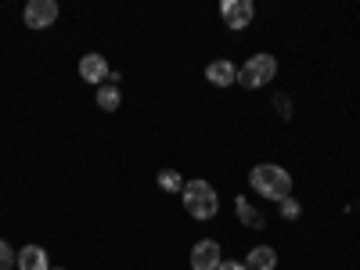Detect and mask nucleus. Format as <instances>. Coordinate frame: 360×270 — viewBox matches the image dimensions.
I'll list each match as a JSON object with an SVG mask.
<instances>
[{
    "instance_id": "13",
    "label": "nucleus",
    "mask_w": 360,
    "mask_h": 270,
    "mask_svg": "<svg viewBox=\"0 0 360 270\" xmlns=\"http://www.w3.org/2000/svg\"><path fill=\"white\" fill-rule=\"evenodd\" d=\"M98 105H101L105 112H115V108H119V86H101V90H98Z\"/></svg>"
},
{
    "instance_id": "12",
    "label": "nucleus",
    "mask_w": 360,
    "mask_h": 270,
    "mask_svg": "<svg viewBox=\"0 0 360 270\" xmlns=\"http://www.w3.org/2000/svg\"><path fill=\"white\" fill-rule=\"evenodd\" d=\"M159 188H162V191L180 195V191H184V180H180V173H176V169H162V173H159Z\"/></svg>"
},
{
    "instance_id": "7",
    "label": "nucleus",
    "mask_w": 360,
    "mask_h": 270,
    "mask_svg": "<svg viewBox=\"0 0 360 270\" xmlns=\"http://www.w3.org/2000/svg\"><path fill=\"white\" fill-rule=\"evenodd\" d=\"M220 259H224V256H220V245L209 242V238L191 249V266H195V270H217Z\"/></svg>"
},
{
    "instance_id": "18",
    "label": "nucleus",
    "mask_w": 360,
    "mask_h": 270,
    "mask_svg": "<svg viewBox=\"0 0 360 270\" xmlns=\"http://www.w3.org/2000/svg\"><path fill=\"white\" fill-rule=\"evenodd\" d=\"M58 270H62V266H58Z\"/></svg>"
},
{
    "instance_id": "11",
    "label": "nucleus",
    "mask_w": 360,
    "mask_h": 270,
    "mask_svg": "<svg viewBox=\"0 0 360 270\" xmlns=\"http://www.w3.org/2000/svg\"><path fill=\"white\" fill-rule=\"evenodd\" d=\"M234 213H238V220H242L245 227H252V231H259V227L266 224V220H263V217L256 213V209H252V202H245L242 195L234 198Z\"/></svg>"
},
{
    "instance_id": "17",
    "label": "nucleus",
    "mask_w": 360,
    "mask_h": 270,
    "mask_svg": "<svg viewBox=\"0 0 360 270\" xmlns=\"http://www.w3.org/2000/svg\"><path fill=\"white\" fill-rule=\"evenodd\" d=\"M217 270H245V266H242V263H234V259H220Z\"/></svg>"
},
{
    "instance_id": "8",
    "label": "nucleus",
    "mask_w": 360,
    "mask_h": 270,
    "mask_svg": "<svg viewBox=\"0 0 360 270\" xmlns=\"http://www.w3.org/2000/svg\"><path fill=\"white\" fill-rule=\"evenodd\" d=\"M18 270H51V263H47V249H40V245H25L22 252H18V263H15Z\"/></svg>"
},
{
    "instance_id": "16",
    "label": "nucleus",
    "mask_w": 360,
    "mask_h": 270,
    "mask_svg": "<svg viewBox=\"0 0 360 270\" xmlns=\"http://www.w3.org/2000/svg\"><path fill=\"white\" fill-rule=\"evenodd\" d=\"M274 105H278V112H281L285 119L292 115V105H288V98H285V94H278V98H274Z\"/></svg>"
},
{
    "instance_id": "2",
    "label": "nucleus",
    "mask_w": 360,
    "mask_h": 270,
    "mask_svg": "<svg viewBox=\"0 0 360 270\" xmlns=\"http://www.w3.org/2000/svg\"><path fill=\"white\" fill-rule=\"evenodd\" d=\"M184 209L195 217V220H209V217H217V209H220V198L217 191L209 188V180H188L184 184Z\"/></svg>"
},
{
    "instance_id": "15",
    "label": "nucleus",
    "mask_w": 360,
    "mask_h": 270,
    "mask_svg": "<svg viewBox=\"0 0 360 270\" xmlns=\"http://www.w3.org/2000/svg\"><path fill=\"white\" fill-rule=\"evenodd\" d=\"M299 213H303V205H299L295 198H285V202H281V217H285V220H295Z\"/></svg>"
},
{
    "instance_id": "10",
    "label": "nucleus",
    "mask_w": 360,
    "mask_h": 270,
    "mask_svg": "<svg viewBox=\"0 0 360 270\" xmlns=\"http://www.w3.org/2000/svg\"><path fill=\"white\" fill-rule=\"evenodd\" d=\"M242 266H245V270H274V266H278V252L270 249V245H256V249L245 256Z\"/></svg>"
},
{
    "instance_id": "14",
    "label": "nucleus",
    "mask_w": 360,
    "mask_h": 270,
    "mask_svg": "<svg viewBox=\"0 0 360 270\" xmlns=\"http://www.w3.org/2000/svg\"><path fill=\"white\" fill-rule=\"evenodd\" d=\"M18 263V252L8 245V242H0V270H8V266H15Z\"/></svg>"
},
{
    "instance_id": "3",
    "label": "nucleus",
    "mask_w": 360,
    "mask_h": 270,
    "mask_svg": "<svg viewBox=\"0 0 360 270\" xmlns=\"http://www.w3.org/2000/svg\"><path fill=\"white\" fill-rule=\"evenodd\" d=\"M274 76H278V58H274V54H256V58H249V62L238 69V86L259 90V86H266Z\"/></svg>"
},
{
    "instance_id": "4",
    "label": "nucleus",
    "mask_w": 360,
    "mask_h": 270,
    "mask_svg": "<svg viewBox=\"0 0 360 270\" xmlns=\"http://www.w3.org/2000/svg\"><path fill=\"white\" fill-rule=\"evenodd\" d=\"M58 18V4L54 0H29L25 4V25L29 29H51Z\"/></svg>"
},
{
    "instance_id": "5",
    "label": "nucleus",
    "mask_w": 360,
    "mask_h": 270,
    "mask_svg": "<svg viewBox=\"0 0 360 270\" xmlns=\"http://www.w3.org/2000/svg\"><path fill=\"white\" fill-rule=\"evenodd\" d=\"M220 15H224L227 29H245V25L252 22L256 8H252V0H224V4H220Z\"/></svg>"
},
{
    "instance_id": "1",
    "label": "nucleus",
    "mask_w": 360,
    "mask_h": 270,
    "mask_svg": "<svg viewBox=\"0 0 360 270\" xmlns=\"http://www.w3.org/2000/svg\"><path fill=\"white\" fill-rule=\"evenodd\" d=\"M249 184H252L256 195H263V198H270V202L292 198V173H288L285 166H278V162H259V166H252Z\"/></svg>"
},
{
    "instance_id": "6",
    "label": "nucleus",
    "mask_w": 360,
    "mask_h": 270,
    "mask_svg": "<svg viewBox=\"0 0 360 270\" xmlns=\"http://www.w3.org/2000/svg\"><path fill=\"white\" fill-rule=\"evenodd\" d=\"M108 62L101 54H83L79 58V76H83V83H90V86H98L101 79H108Z\"/></svg>"
},
{
    "instance_id": "9",
    "label": "nucleus",
    "mask_w": 360,
    "mask_h": 270,
    "mask_svg": "<svg viewBox=\"0 0 360 270\" xmlns=\"http://www.w3.org/2000/svg\"><path fill=\"white\" fill-rule=\"evenodd\" d=\"M205 79L213 83V86H234V83H238V69L220 58V62H213V65L205 69Z\"/></svg>"
}]
</instances>
